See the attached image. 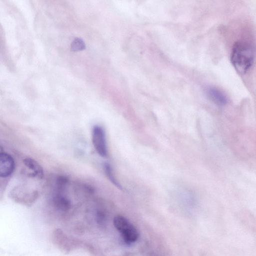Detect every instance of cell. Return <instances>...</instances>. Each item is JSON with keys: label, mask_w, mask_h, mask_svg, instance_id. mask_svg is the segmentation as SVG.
I'll return each mask as SVG.
<instances>
[{"label": "cell", "mask_w": 256, "mask_h": 256, "mask_svg": "<svg viewBox=\"0 0 256 256\" xmlns=\"http://www.w3.org/2000/svg\"><path fill=\"white\" fill-rule=\"evenodd\" d=\"M254 58V52L252 45L246 42L238 41L233 46L232 54V63L241 74L247 72L252 67Z\"/></svg>", "instance_id": "obj_1"}, {"label": "cell", "mask_w": 256, "mask_h": 256, "mask_svg": "<svg viewBox=\"0 0 256 256\" xmlns=\"http://www.w3.org/2000/svg\"><path fill=\"white\" fill-rule=\"evenodd\" d=\"M114 224L126 244H132L138 240L139 232L138 230L124 216H116L114 219Z\"/></svg>", "instance_id": "obj_2"}, {"label": "cell", "mask_w": 256, "mask_h": 256, "mask_svg": "<svg viewBox=\"0 0 256 256\" xmlns=\"http://www.w3.org/2000/svg\"><path fill=\"white\" fill-rule=\"evenodd\" d=\"M38 196L37 190L27 186H18L10 192L9 196L16 202L26 206H32Z\"/></svg>", "instance_id": "obj_3"}, {"label": "cell", "mask_w": 256, "mask_h": 256, "mask_svg": "<svg viewBox=\"0 0 256 256\" xmlns=\"http://www.w3.org/2000/svg\"><path fill=\"white\" fill-rule=\"evenodd\" d=\"M93 146L98 154L102 157H106L108 149L106 144L105 132L99 126H94L92 132Z\"/></svg>", "instance_id": "obj_4"}, {"label": "cell", "mask_w": 256, "mask_h": 256, "mask_svg": "<svg viewBox=\"0 0 256 256\" xmlns=\"http://www.w3.org/2000/svg\"><path fill=\"white\" fill-rule=\"evenodd\" d=\"M15 168L12 157L4 152H0V177L6 178L10 176Z\"/></svg>", "instance_id": "obj_5"}, {"label": "cell", "mask_w": 256, "mask_h": 256, "mask_svg": "<svg viewBox=\"0 0 256 256\" xmlns=\"http://www.w3.org/2000/svg\"><path fill=\"white\" fill-rule=\"evenodd\" d=\"M204 91L208 98L215 104L223 106L228 102L226 96L219 89L208 86L206 88Z\"/></svg>", "instance_id": "obj_6"}, {"label": "cell", "mask_w": 256, "mask_h": 256, "mask_svg": "<svg viewBox=\"0 0 256 256\" xmlns=\"http://www.w3.org/2000/svg\"><path fill=\"white\" fill-rule=\"evenodd\" d=\"M24 164L28 167L32 172L28 174L31 177L42 178L44 176V170L41 166L34 160L28 158L23 160Z\"/></svg>", "instance_id": "obj_7"}, {"label": "cell", "mask_w": 256, "mask_h": 256, "mask_svg": "<svg viewBox=\"0 0 256 256\" xmlns=\"http://www.w3.org/2000/svg\"><path fill=\"white\" fill-rule=\"evenodd\" d=\"M53 202L55 207L62 211H66L70 208V202L69 200L60 194L54 196Z\"/></svg>", "instance_id": "obj_8"}, {"label": "cell", "mask_w": 256, "mask_h": 256, "mask_svg": "<svg viewBox=\"0 0 256 256\" xmlns=\"http://www.w3.org/2000/svg\"><path fill=\"white\" fill-rule=\"evenodd\" d=\"M104 168L106 175L109 180L118 188L122 189V187L121 185L114 176L111 166L108 163L106 162L104 164Z\"/></svg>", "instance_id": "obj_9"}, {"label": "cell", "mask_w": 256, "mask_h": 256, "mask_svg": "<svg viewBox=\"0 0 256 256\" xmlns=\"http://www.w3.org/2000/svg\"><path fill=\"white\" fill-rule=\"evenodd\" d=\"M84 48V42L80 38H75L71 44V49L72 51H80L83 50Z\"/></svg>", "instance_id": "obj_10"}, {"label": "cell", "mask_w": 256, "mask_h": 256, "mask_svg": "<svg viewBox=\"0 0 256 256\" xmlns=\"http://www.w3.org/2000/svg\"><path fill=\"white\" fill-rule=\"evenodd\" d=\"M68 182V178L65 176H60L56 180V185L60 190H62Z\"/></svg>", "instance_id": "obj_11"}, {"label": "cell", "mask_w": 256, "mask_h": 256, "mask_svg": "<svg viewBox=\"0 0 256 256\" xmlns=\"http://www.w3.org/2000/svg\"><path fill=\"white\" fill-rule=\"evenodd\" d=\"M3 152V148L0 146V152Z\"/></svg>", "instance_id": "obj_12"}]
</instances>
